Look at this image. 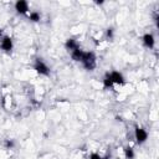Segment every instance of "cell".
Listing matches in <instances>:
<instances>
[{"label":"cell","mask_w":159,"mask_h":159,"mask_svg":"<svg viewBox=\"0 0 159 159\" xmlns=\"http://www.w3.org/2000/svg\"><path fill=\"white\" fill-rule=\"evenodd\" d=\"M0 48L5 52H11L14 48V42L12 39L7 35H4V37L0 40Z\"/></svg>","instance_id":"cell-4"},{"label":"cell","mask_w":159,"mask_h":159,"mask_svg":"<svg viewBox=\"0 0 159 159\" xmlns=\"http://www.w3.org/2000/svg\"><path fill=\"white\" fill-rule=\"evenodd\" d=\"M84 52H86V51L81 50V47H80V48H77V50H75V51L71 52V57H72L73 61H76V62H81L82 58H83V56H84Z\"/></svg>","instance_id":"cell-9"},{"label":"cell","mask_w":159,"mask_h":159,"mask_svg":"<svg viewBox=\"0 0 159 159\" xmlns=\"http://www.w3.org/2000/svg\"><path fill=\"white\" fill-rule=\"evenodd\" d=\"M142 41H143V45L147 47V48H153L155 46V37L153 34L150 32H147L143 35L142 37Z\"/></svg>","instance_id":"cell-5"},{"label":"cell","mask_w":159,"mask_h":159,"mask_svg":"<svg viewBox=\"0 0 159 159\" xmlns=\"http://www.w3.org/2000/svg\"><path fill=\"white\" fill-rule=\"evenodd\" d=\"M124 157H125V159H134L135 158V153H134L133 148L125 147L124 148Z\"/></svg>","instance_id":"cell-12"},{"label":"cell","mask_w":159,"mask_h":159,"mask_svg":"<svg viewBox=\"0 0 159 159\" xmlns=\"http://www.w3.org/2000/svg\"><path fill=\"white\" fill-rule=\"evenodd\" d=\"M4 147H5L6 149H12V148L15 147V142H14L12 139H5V140H4Z\"/></svg>","instance_id":"cell-13"},{"label":"cell","mask_w":159,"mask_h":159,"mask_svg":"<svg viewBox=\"0 0 159 159\" xmlns=\"http://www.w3.org/2000/svg\"><path fill=\"white\" fill-rule=\"evenodd\" d=\"M102 159H111V157L109 155H106V157H102Z\"/></svg>","instance_id":"cell-17"},{"label":"cell","mask_w":159,"mask_h":159,"mask_svg":"<svg viewBox=\"0 0 159 159\" xmlns=\"http://www.w3.org/2000/svg\"><path fill=\"white\" fill-rule=\"evenodd\" d=\"M81 63L83 65V67L87 71H93L96 68V66H97V57H96L94 52H92V51L84 52V56H83Z\"/></svg>","instance_id":"cell-1"},{"label":"cell","mask_w":159,"mask_h":159,"mask_svg":"<svg viewBox=\"0 0 159 159\" xmlns=\"http://www.w3.org/2000/svg\"><path fill=\"white\" fill-rule=\"evenodd\" d=\"M106 36H107L108 40H113V37H114V30H113V27H108V29H107Z\"/></svg>","instance_id":"cell-14"},{"label":"cell","mask_w":159,"mask_h":159,"mask_svg":"<svg viewBox=\"0 0 159 159\" xmlns=\"http://www.w3.org/2000/svg\"><path fill=\"white\" fill-rule=\"evenodd\" d=\"M134 138H135V142L138 144L145 143L147 139H148V132H147V129H144L143 127H135V129H134Z\"/></svg>","instance_id":"cell-3"},{"label":"cell","mask_w":159,"mask_h":159,"mask_svg":"<svg viewBox=\"0 0 159 159\" xmlns=\"http://www.w3.org/2000/svg\"><path fill=\"white\" fill-rule=\"evenodd\" d=\"M34 70L41 75V76H48L50 75V67L42 58H36L34 62Z\"/></svg>","instance_id":"cell-2"},{"label":"cell","mask_w":159,"mask_h":159,"mask_svg":"<svg viewBox=\"0 0 159 159\" xmlns=\"http://www.w3.org/2000/svg\"><path fill=\"white\" fill-rule=\"evenodd\" d=\"M4 37V30L2 29H0V40Z\"/></svg>","instance_id":"cell-16"},{"label":"cell","mask_w":159,"mask_h":159,"mask_svg":"<svg viewBox=\"0 0 159 159\" xmlns=\"http://www.w3.org/2000/svg\"><path fill=\"white\" fill-rule=\"evenodd\" d=\"M29 20L32 22H39L41 20V15L39 11H30L29 14Z\"/></svg>","instance_id":"cell-11"},{"label":"cell","mask_w":159,"mask_h":159,"mask_svg":"<svg viewBox=\"0 0 159 159\" xmlns=\"http://www.w3.org/2000/svg\"><path fill=\"white\" fill-rule=\"evenodd\" d=\"M88 159H102V157L98 154V153H91Z\"/></svg>","instance_id":"cell-15"},{"label":"cell","mask_w":159,"mask_h":159,"mask_svg":"<svg viewBox=\"0 0 159 159\" xmlns=\"http://www.w3.org/2000/svg\"><path fill=\"white\" fill-rule=\"evenodd\" d=\"M65 47H66V50H67V51L72 52V51H75V50L80 48V43H78L75 39H67V40H66V42H65Z\"/></svg>","instance_id":"cell-8"},{"label":"cell","mask_w":159,"mask_h":159,"mask_svg":"<svg viewBox=\"0 0 159 159\" xmlns=\"http://www.w3.org/2000/svg\"><path fill=\"white\" fill-rule=\"evenodd\" d=\"M15 10L17 14H27L29 12V2L25 1V0H17L15 2Z\"/></svg>","instance_id":"cell-6"},{"label":"cell","mask_w":159,"mask_h":159,"mask_svg":"<svg viewBox=\"0 0 159 159\" xmlns=\"http://www.w3.org/2000/svg\"><path fill=\"white\" fill-rule=\"evenodd\" d=\"M102 83H103V88H104V89H108V88L113 87V81H112V78H111V73H109V72H107V73L104 75V77H103V80H102Z\"/></svg>","instance_id":"cell-10"},{"label":"cell","mask_w":159,"mask_h":159,"mask_svg":"<svg viewBox=\"0 0 159 159\" xmlns=\"http://www.w3.org/2000/svg\"><path fill=\"white\" fill-rule=\"evenodd\" d=\"M111 73V78L113 81V84H123L124 83V76L118 72V71H112Z\"/></svg>","instance_id":"cell-7"}]
</instances>
